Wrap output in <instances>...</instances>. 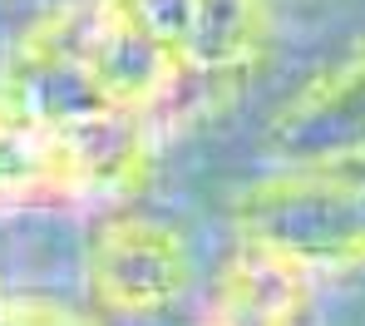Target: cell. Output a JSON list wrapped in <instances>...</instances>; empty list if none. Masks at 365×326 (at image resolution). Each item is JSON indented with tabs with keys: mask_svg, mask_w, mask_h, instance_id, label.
Instances as JSON below:
<instances>
[{
	"mask_svg": "<svg viewBox=\"0 0 365 326\" xmlns=\"http://www.w3.org/2000/svg\"><path fill=\"white\" fill-rule=\"evenodd\" d=\"M0 326H104L64 302H45V297H0Z\"/></svg>",
	"mask_w": 365,
	"mask_h": 326,
	"instance_id": "5b68a950",
	"label": "cell"
},
{
	"mask_svg": "<svg viewBox=\"0 0 365 326\" xmlns=\"http://www.w3.org/2000/svg\"><path fill=\"white\" fill-rule=\"evenodd\" d=\"M84 287L99 312L143 322L197 287V258L178 223L123 203L104 213L84 248Z\"/></svg>",
	"mask_w": 365,
	"mask_h": 326,
	"instance_id": "3957f363",
	"label": "cell"
},
{
	"mask_svg": "<svg viewBox=\"0 0 365 326\" xmlns=\"http://www.w3.org/2000/svg\"><path fill=\"white\" fill-rule=\"evenodd\" d=\"M237 233L292 253L321 277L365 267V163H302L252 183Z\"/></svg>",
	"mask_w": 365,
	"mask_h": 326,
	"instance_id": "7a4b0ae2",
	"label": "cell"
},
{
	"mask_svg": "<svg viewBox=\"0 0 365 326\" xmlns=\"http://www.w3.org/2000/svg\"><path fill=\"white\" fill-rule=\"evenodd\" d=\"M277 30V0H64L0 74V173L45 208H123L262 74Z\"/></svg>",
	"mask_w": 365,
	"mask_h": 326,
	"instance_id": "6da1fadb",
	"label": "cell"
},
{
	"mask_svg": "<svg viewBox=\"0 0 365 326\" xmlns=\"http://www.w3.org/2000/svg\"><path fill=\"white\" fill-rule=\"evenodd\" d=\"M321 272L292 253L242 238L217 258L197 297V326H311Z\"/></svg>",
	"mask_w": 365,
	"mask_h": 326,
	"instance_id": "277c9868",
	"label": "cell"
}]
</instances>
